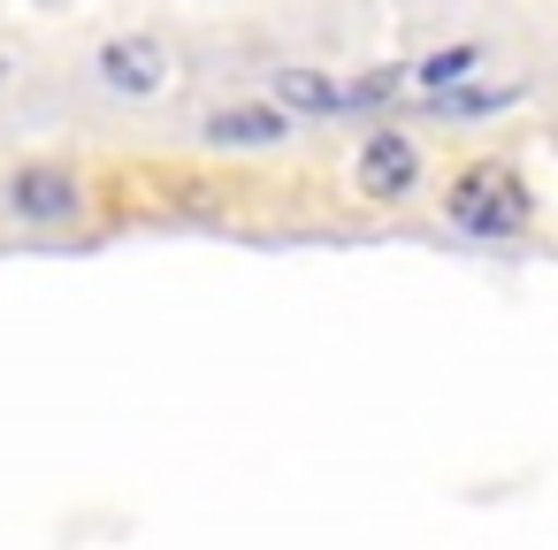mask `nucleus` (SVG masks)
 <instances>
[{
    "mask_svg": "<svg viewBox=\"0 0 558 550\" xmlns=\"http://www.w3.org/2000/svg\"><path fill=\"white\" fill-rule=\"evenodd\" d=\"M444 215L459 222V230H474V237H512L520 222H527V192H520V176L512 169H466L459 184H451V199H444Z\"/></svg>",
    "mask_w": 558,
    "mask_h": 550,
    "instance_id": "obj_1",
    "label": "nucleus"
},
{
    "mask_svg": "<svg viewBox=\"0 0 558 550\" xmlns=\"http://www.w3.org/2000/svg\"><path fill=\"white\" fill-rule=\"evenodd\" d=\"M100 85H108V93H123V100L161 93V85H169V54H161V39H146V32L108 39V47H100Z\"/></svg>",
    "mask_w": 558,
    "mask_h": 550,
    "instance_id": "obj_2",
    "label": "nucleus"
},
{
    "mask_svg": "<svg viewBox=\"0 0 558 550\" xmlns=\"http://www.w3.org/2000/svg\"><path fill=\"white\" fill-rule=\"evenodd\" d=\"M360 192L367 199H405L413 192V176H421V146L405 138V131H375L367 146H360Z\"/></svg>",
    "mask_w": 558,
    "mask_h": 550,
    "instance_id": "obj_3",
    "label": "nucleus"
},
{
    "mask_svg": "<svg viewBox=\"0 0 558 550\" xmlns=\"http://www.w3.org/2000/svg\"><path fill=\"white\" fill-rule=\"evenodd\" d=\"M9 207H16L24 222H70V215L85 207V184H77L70 169H16V176H9Z\"/></svg>",
    "mask_w": 558,
    "mask_h": 550,
    "instance_id": "obj_4",
    "label": "nucleus"
},
{
    "mask_svg": "<svg viewBox=\"0 0 558 550\" xmlns=\"http://www.w3.org/2000/svg\"><path fill=\"white\" fill-rule=\"evenodd\" d=\"M276 108H283V115H291V108H299V115H337V108H352V93L329 85L322 70H299V62H291V70H276Z\"/></svg>",
    "mask_w": 558,
    "mask_h": 550,
    "instance_id": "obj_5",
    "label": "nucleus"
},
{
    "mask_svg": "<svg viewBox=\"0 0 558 550\" xmlns=\"http://www.w3.org/2000/svg\"><path fill=\"white\" fill-rule=\"evenodd\" d=\"M291 131V115L276 108V100H260V108H230V115H215L207 123V146H276Z\"/></svg>",
    "mask_w": 558,
    "mask_h": 550,
    "instance_id": "obj_6",
    "label": "nucleus"
},
{
    "mask_svg": "<svg viewBox=\"0 0 558 550\" xmlns=\"http://www.w3.org/2000/svg\"><path fill=\"white\" fill-rule=\"evenodd\" d=\"M474 62H482L474 47H444V54H428V62H421V77H428V85H459Z\"/></svg>",
    "mask_w": 558,
    "mask_h": 550,
    "instance_id": "obj_7",
    "label": "nucleus"
},
{
    "mask_svg": "<svg viewBox=\"0 0 558 550\" xmlns=\"http://www.w3.org/2000/svg\"><path fill=\"white\" fill-rule=\"evenodd\" d=\"M0 77H9V62H0Z\"/></svg>",
    "mask_w": 558,
    "mask_h": 550,
    "instance_id": "obj_8",
    "label": "nucleus"
}]
</instances>
